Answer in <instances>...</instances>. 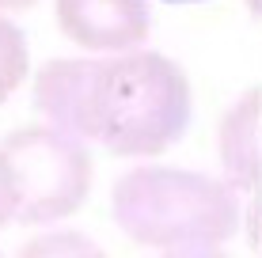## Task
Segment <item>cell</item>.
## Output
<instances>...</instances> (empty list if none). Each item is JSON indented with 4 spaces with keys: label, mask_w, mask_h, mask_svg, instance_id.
Wrapping results in <instances>:
<instances>
[{
    "label": "cell",
    "mask_w": 262,
    "mask_h": 258,
    "mask_svg": "<svg viewBox=\"0 0 262 258\" xmlns=\"http://www.w3.org/2000/svg\"><path fill=\"white\" fill-rule=\"evenodd\" d=\"M15 213H19V190H15V179H12V167H8L4 152H0V228L12 224Z\"/></svg>",
    "instance_id": "cell-8"
},
{
    "label": "cell",
    "mask_w": 262,
    "mask_h": 258,
    "mask_svg": "<svg viewBox=\"0 0 262 258\" xmlns=\"http://www.w3.org/2000/svg\"><path fill=\"white\" fill-rule=\"evenodd\" d=\"M111 205L122 232L156 251L221 247L239 228L236 190L183 167H133L114 182Z\"/></svg>",
    "instance_id": "cell-2"
},
{
    "label": "cell",
    "mask_w": 262,
    "mask_h": 258,
    "mask_svg": "<svg viewBox=\"0 0 262 258\" xmlns=\"http://www.w3.org/2000/svg\"><path fill=\"white\" fill-rule=\"evenodd\" d=\"M19 190V224H53L72 217L92 190V156L88 140L53 126L19 129L0 145Z\"/></svg>",
    "instance_id": "cell-3"
},
{
    "label": "cell",
    "mask_w": 262,
    "mask_h": 258,
    "mask_svg": "<svg viewBox=\"0 0 262 258\" xmlns=\"http://www.w3.org/2000/svg\"><path fill=\"white\" fill-rule=\"evenodd\" d=\"M34 106L53 126L114 156H160L190 126V84L156 50L111 57H57L34 76Z\"/></svg>",
    "instance_id": "cell-1"
},
{
    "label": "cell",
    "mask_w": 262,
    "mask_h": 258,
    "mask_svg": "<svg viewBox=\"0 0 262 258\" xmlns=\"http://www.w3.org/2000/svg\"><path fill=\"white\" fill-rule=\"evenodd\" d=\"M167 4H194V0H167Z\"/></svg>",
    "instance_id": "cell-11"
},
{
    "label": "cell",
    "mask_w": 262,
    "mask_h": 258,
    "mask_svg": "<svg viewBox=\"0 0 262 258\" xmlns=\"http://www.w3.org/2000/svg\"><path fill=\"white\" fill-rule=\"evenodd\" d=\"M160 258H228L221 247H175V251H164Z\"/></svg>",
    "instance_id": "cell-9"
},
{
    "label": "cell",
    "mask_w": 262,
    "mask_h": 258,
    "mask_svg": "<svg viewBox=\"0 0 262 258\" xmlns=\"http://www.w3.org/2000/svg\"><path fill=\"white\" fill-rule=\"evenodd\" d=\"M144 0H57V27L69 42L92 53L137 50L148 38Z\"/></svg>",
    "instance_id": "cell-4"
},
{
    "label": "cell",
    "mask_w": 262,
    "mask_h": 258,
    "mask_svg": "<svg viewBox=\"0 0 262 258\" xmlns=\"http://www.w3.org/2000/svg\"><path fill=\"white\" fill-rule=\"evenodd\" d=\"M38 0H0V12H23V8H34Z\"/></svg>",
    "instance_id": "cell-10"
},
{
    "label": "cell",
    "mask_w": 262,
    "mask_h": 258,
    "mask_svg": "<svg viewBox=\"0 0 262 258\" xmlns=\"http://www.w3.org/2000/svg\"><path fill=\"white\" fill-rule=\"evenodd\" d=\"M15 258H106V254L84 232H46L34 236Z\"/></svg>",
    "instance_id": "cell-7"
},
{
    "label": "cell",
    "mask_w": 262,
    "mask_h": 258,
    "mask_svg": "<svg viewBox=\"0 0 262 258\" xmlns=\"http://www.w3.org/2000/svg\"><path fill=\"white\" fill-rule=\"evenodd\" d=\"M221 167L232 190H255L262 167V95L247 91L221 122Z\"/></svg>",
    "instance_id": "cell-5"
},
{
    "label": "cell",
    "mask_w": 262,
    "mask_h": 258,
    "mask_svg": "<svg viewBox=\"0 0 262 258\" xmlns=\"http://www.w3.org/2000/svg\"><path fill=\"white\" fill-rule=\"evenodd\" d=\"M27 68H31V57H27L23 31L12 19L0 15V103L15 95V87L23 84Z\"/></svg>",
    "instance_id": "cell-6"
}]
</instances>
